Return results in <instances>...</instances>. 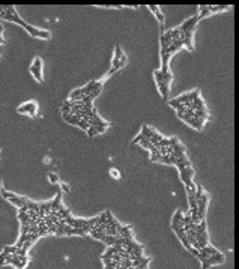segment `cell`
Instances as JSON below:
<instances>
[{"label":"cell","instance_id":"cell-1","mask_svg":"<svg viewBox=\"0 0 239 269\" xmlns=\"http://www.w3.org/2000/svg\"><path fill=\"white\" fill-rule=\"evenodd\" d=\"M197 23H198V17L194 15V17H191V18L185 20V21L179 26L181 38H182V41H184V47H186L190 51L194 50V47H193V33H194V29H196Z\"/></svg>","mask_w":239,"mask_h":269},{"label":"cell","instance_id":"cell-2","mask_svg":"<svg viewBox=\"0 0 239 269\" xmlns=\"http://www.w3.org/2000/svg\"><path fill=\"white\" fill-rule=\"evenodd\" d=\"M154 77H155V81L158 84L159 93L162 95L164 101H169V90H170V83L173 80V74L170 71L169 72H161L159 69H156L154 72Z\"/></svg>","mask_w":239,"mask_h":269},{"label":"cell","instance_id":"cell-3","mask_svg":"<svg viewBox=\"0 0 239 269\" xmlns=\"http://www.w3.org/2000/svg\"><path fill=\"white\" fill-rule=\"evenodd\" d=\"M0 193H2V196H3L6 200H9V201L14 204V206H17L18 209L23 208V206H26L27 201H29V199L21 197V196H17V194H14V193H11V191H6L5 188H0Z\"/></svg>","mask_w":239,"mask_h":269},{"label":"cell","instance_id":"cell-4","mask_svg":"<svg viewBox=\"0 0 239 269\" xmlns=\"http://www.w3.org/2000/svg\"><path fill=\"white\" fill-rule=\"evenodd\" d=\"M30 72L39 83L44 81V78H42V59L41 57H35L32 66H30Z\"/></svg>","mask_w":239,"mask_h":269},{"label":"cell","instance_id":"cell-5","mask_svg":"<svg viewBox=\"0 0 239 269\" xmlns=\"http://www.w3.org/2000/svg\"><path fill=\"white\" fill-rule=\"evenodd\" d=\"M209 201V196L206 193L202 194V197H200L196 203H197V213H198V221H203L205 220V212H206V204Z\"/></svg>","mask_w":239,"mask_h":269},{"label":"cell","instance_id":"cell-6","mask_svg":"<svg viewBox=\"0 0 239 269\" xmlns=\"http://www.w3.org/2000/svg\"><path fill=\"white\" fill-rule=\"evenodd\" d=\"M17 111L18 113H21V114H30L32 117H36V111H38V104L36 102H33V101H30V102H26V104H23V105H20L18 108H17Z\"/></svg>","mask_w":239,"mask_h":269},{"label":"cell","instance_id":"cell-7","mask_svg":"<svg viewBox=\"0 0 239 269\" xmlns=\"http://www.w3.org/2000/svg\"><path fill=\"white\" fill-rule=\"evenodd\" d=\"M217 263H224V255L221 253H215V254L209 255V257L206 259V262L202 263V269H208L209 266H213Z\"/></svg>","mask_w":239,"mask_h":269},{"label":"cell","instance_id":"cell-8","mask_svg":"<svg viewBox=\"0 0 239 269\" xmlns=\"http://www.w3.org/2000/svg\"><path fill=\"white\" fill-rule=\"evenodd\" d=\"M122 56H123V53H122V48H120V45H116V50H115V57H113V62H111V68H110V71L107 72V77L113 75L115 72H117L116 66H117L119 60L122 59Z\"/></svg>","mask_w":239,"mask_h":269},{"label":"cell","instance_id":"cell-9","mask_svg":"<svg viewBox=\"0 0 239 269\" xmlns=\"http://www.w3.org/2000/svg\"><path fill=\"white\" fill-rule=\"evenodd\" d=\"M182 220H184L182 211H181V209H178V211H176V213H174V216H173V220H171V228L174 230V228H178V227H184Z\"/></svg>","mask_w":239,"mask_h":269},{"label":"cell","instance_id":"cell-10","mask_svg":"<svg viewBox=\"0 0 239 269\" xmlns=\"http://www.w3.org/2000/svg\"><path fill=\"white\" fill-rule=\"evenodd\" d=\"M105 131H107V128H104V126H89L87 134H89V137H95L96 134H102Z\"/></svg>","mask_w":239,"mask_h":269},{"label":"cell","instance_id":"cell-11","mask_svg":"<svg viewBox=\"0 0 239 269\" xmlns=\"http://www.w3.org/2000/svg\"><path fill=\"white\" fill-rule=\"evenodd\" d=\"M149 9H150V11H152V12H154V14H155V17H156V18L159 20V23H161V27H164V15H162V12H161V9H159L158 6H152V5H150V6H149Z\"/></svg>","mask_w":239,"mask_h":269},{"label":"cell","instance_id":"cell-12","mask_svg":"<svg viewBox=\"0 0 239 269\" xmlns=\"http://www.w3.org/2000/svg\"><path fill=\"white\" fill-rule=\"evenodd\" d=\"M18 220L21 221V226H30V216L27 212L18 211Z\"/></svg>","mask_w":239,"mask_h":269},{"label":"cell","instance_id":"cell-13","mask_svg":"<svg viewBox=\"0 0 239 269\" xmlns=\"http://www.w3.org/2000/svg\"><path fill=\"white\" fill-rule=\"evenodd\" d=\"M60 200H62V193L59 191V193L56 194V197H54V200L51 201V212H57V209H59V206H60Z\"/></svg>","mask_w":239,"mask_h":269},{"label":"cell","instance_id":"cell-14","mask_svg":"<svg viewBox=\"0 0 239 269\" xmlns=\"http://www.w3.org/2000/svg\"><path fill=\"white\" fill-rule=\"evenodd\" d=\"M209 14H211V12H209V8H208V6H205V5H202V6L198 8V14H197L198 21H200V20H203V18H205L206 15H209Z\"/></svg>","mask_w":239,"mask_h":269},{"label":"cell","instance_id":"cell-15","mask_svg":"<svg viewBox=\"0 0 239 269\" xmlns=\"http://www.w3.org/2000/svg\"><path fill=\"white\" fill-rule=\"evenodd\" d=\"M62 117H63L68 123H71V125H77L78 120H80L77 116H72V114H62Z\"/></svg>","mask_w":239,"mask_h":269},{"label":"cell","instance_id":"cell-16","mask_svg":"<svg viewBox=\"0 0 239 269\" xmlns=\"http://www.w3.org/2000/svg\"><path fill=\"white\" fill-rule=\"evenodd\" d=\"M116 239H117V236L105 235V238L102 239V242H105V245H108V247H113V245H115V242H116Z\"/></svg>","mask_w":239,"mask_h":269},{"label":"cell","instance_id":"cell-17","mask_svg":"<svg viewBox=\"0 0 239 269\" xmlns=\"http://www.w3.org/2000/svg\"><path fill=\"white\" fill-rule=\"evenodd\" d=\"M3 253H8V254H17L18 253V248L15 245H5L3 247Z\"/></svg>","mask_w":239,"mask_h":269},{"label":"cell","instance_id":"cell-18","mask_svg":"<svg viewBox=\"0 0 239 269\" xmlns=\"http://www.w3.org/2000/svg\"><path fill=\"white\" fill-rule=\"evenodd\" d=\"M156 147H158V149H161V147H170V138H166V137H164V138H162L161 142L156 144Z\"/></svg>","mask_w":239,"mask_h":269},{"label":"cell","instance_id":"cell-19","mask_svg":"<svg viewBox=\"0 0 239 269\" xmlns=\"http://www.w3.org/2000/svg\"><path fill=\"white\" fill-rule=\"evenodd\" d=\"M209 12H220V11H225L229 9V6H208Z\"/></svg>","mask_w":239,"mask_h":269},{"label":"cell","instance_id":"cell-20","mask_svg":"<svg viewBox=\"0 0 239 269\" xmlns=\"http://www.w3.org/2000/svg\"><path fill=\"white\" fill-rule=\"evenodd\" d=\"M90 235H92L95 239H99V241H102V239L105 238V233H102V232H90Z\"/></svg>","mask_w":239,"mask_h":269},{"label":"cell","instance_id":"cell-21","mask_svg":"<svg viewBox=\"0 0 239 269\" xmlns=\"http://www.w3.org/2000/svg\"><path fill=\"white\" fill-rule=\"evenodd\" d=\"M8 259V253H0V265H5Z\"/></svg>","mask_w":239,"mask_h":269},{"label":"cell","instance_id":"cell-22","mask_svg":"<svg viewBox=\"0 0 239 269\" xmlns=\"http://www.w3.org/2000/svg\"><path fill=\"white\" fill-rule=\"evenodd\" d=\"M48 177H50V181H51L53 184H56V182L59 181V177H57V174H54V173H50V176H48Z\"/></svg>","mask_w":239,"mask_h":269},{"label":"cell","instance_id":"cell-23","mask_svg":"<svg viewBox=\"0 0 239 269\" xmlns=\"http://www.w3.org/2000/svg\"><path fill=\"white\" fill-rule=\"evenodd\" d=\"M117 173H119V172H117V170H115V169L111 170V176H113V177H116V179L119 177V174H117Z\"/></svg>","mask_w":239,"mask_h":269},{"label":"cell","instance_id":"cell-24","mask_svg":"<svg viewBox=\"0 0 239 269\" xmlns=\"http://www.w3.org/2000/svg\"><path fill=\"white\" fill-rule=\"evenodd\" d=\"M62 188H63L65 193H69V188H68V185H66V184H62Z\"/></svg>","mask_w":239,"mask_h":269}]
</instances>
